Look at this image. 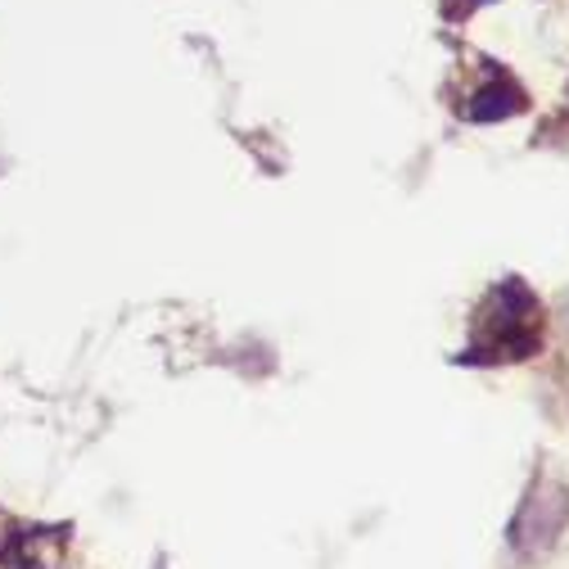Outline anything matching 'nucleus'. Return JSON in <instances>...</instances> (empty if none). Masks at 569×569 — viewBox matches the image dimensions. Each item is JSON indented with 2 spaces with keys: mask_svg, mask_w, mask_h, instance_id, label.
<instances>
[{
  "mask_svg": "<svg viewBox=\"0 0 569 569\" xmlns=\"http://www.w3.org/2000/svg\"><path fill=\"white\" fill-rule=\"evenodd\" d=\"M556 321H560V330H565V339H569V290H565L560 303H556Z\"/></svg>",
  "mask_w": 569,
  "mask_h": 569,
  "instance_id": "20e7f679",
  "label": "nucleus"
},
{
  "mask_svg": "<svg viewBox=\"0 0 569 569\" xmlns=\"http://www.w3.org/2000/svg\"><path fill=\"white\" fill-rule=\"evenodd\" d=\"M520 104H525V96H520L511 82H492V87H483V91L470 96L466 113H470L475 122H497V118L520 113Z\"/></svg>",
  "mask_w": 569,
  "mask_h": 569,
  "instance_id": "7ed1b4c3",
  "label": "nucleus"
},
{
  "mask_svg": "<svg viewBox=\"0 0 569 569\" xmlns=\"http://www.w3.org/2000/svg\"><path fill=\"white\" fill-rule=\"evenodd\" d=\"M569 529V488L556 479H538L511 520V547L520 556H542Z\"/></svg>",
  "mask_w": 569,
  "mask_h": 569,
  "instance_id": "f03ea898",
  "label": "nucleus"
},
{
  "mask_svg": "<svg viewBox=\"0 0 569 569\" xmlns=\"http://www.w3.org/2000/svg\"><path fill=\"white\" fill-rule=\"evenodd\" d=\"M542 348V303L520 276L497 280L470 317V348L461 362L470 367H502L525 362Z\"/></svg>",
  "mask_w": 569,
  "mask_h": 569,
  "instance_id": "f257e3e1",
  "label": "nucleus"
}]
</instances>
